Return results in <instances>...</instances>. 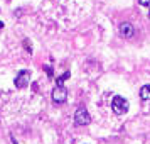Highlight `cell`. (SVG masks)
<instances>
[{
  "instance_id": "cell-1",
  "label": "cell",
  "mask_w": 150,
  "mask_h": 144,
  "mask_svg": "<svg viewBox=\"0 0 150 144\" xmlns=\"http://www.w3.org/2000/svg\"><path fill=\"white\" fill-rule=\"evenodd\" d=\"M128 100L125 98V97L122 95H115L113 97V100H111V109H113V112L115 114H118V115H122V114H127L128 112Z\"/></svg>"
},
{
  "instance_id": "cell-2",
  "label": "cell",
  "mask_w": 150,
  "mask_h": 144,
  "mask_svg": "<svg viewBox=\"0 0 150 144\" xmlns=\"http://www.w3.org/2000/svg\"><path fill=\"white\" fill-rule=\"evenodd\" d=\"M91 122V117H89L86 107H79L74 112V124L76 125H88Z\"/></svg>"
},
{
  "instance_id": "cell-3",
  "label": "cell",
  "mask_w": 150,
  "mask_h": 144,
  "mask_svg": "<svg viewBox=\"0 0 150 144\" xmlns=\"http://www.w3.org/2000/svg\"><path fill=\"white\" fill-rule=\"evenodd\" d=\"M29 78H30V71H27V69H22V71H19V75L15 76V87L17 88H25L29 85Z\"/></svg>"
},
{
  "instance_id": "cell-4",
  "label": "cell",
  "mask_w": 150,
  "mask_h": 144,
  "mask_svg": "<svg viewBox=\"0 0 150 144\" xmlns=\"http://www.w3.org/2000/svg\"><path fill=\"white\" fill-rule=\"evenodd\" d=\"M68 98V90L64 87H56L52 90V102L54 103H64Z\"/></svg>"
},
{
  "instance_id": "cell-5",
  "label": "cell",
  "mask_w": 150,
  "mask_h": 144,
  "mask_svg": "<svg viewBox=\"0 0 150 144\" xmlns=\"http://www.w3.org/2000/svg\"><path fill=\"white\" fill-rule=\"evenodd\" d=\"M118 31H120V36L125 37V39H130V37H133V34H135V29H133V26L130 22H122Z\"/></svg>"
},
{
  "instance_id": "cell-6",
  "label": "cell",
  "mask_w": 150,
  "mask_h": 144,
  "mask_svg": "<svg viewBox=\"0 0 150 144\" xmlns=\"http://www.w3.org/2000/svg\"><path fill=\"white\" fill-rule=\"evenodd\" d=\"M140 98L142 100H150V83L149 85H143L140 88Z\"/></svg>"
},
{
  "instance_id": "cell-7",
  "label": "cell",
  "mask_w": 150,
  "mask_h": 144,
  "mask_svg": "<svg viewBox=\"0 0 150 144\" xmlns=\"http://www.w3.org/2000/svg\"><path fill=\"white\" fill-rule=\"evenodd\" d=\"M69 76H71V73H69V71H66V73H62V75L59 76L57 80H56V83H57V87H62V85H64V82L68 80Z\"/></svg>"
},
{
  "instance_id": "cell-8",
  "label": "cell",
  "mask_w": 150,
  "mask_h": 144,
  "mask_svg": "<svg viewBox=\"0 0 150 144\" xmlns=\"http://www.w3.org/2000/svg\"><path fill=\"white\" fill-rule=\"evenodd\" d=\"M44 69H46V73H47L51 78H52V75H54V71H52V68L49 66V64H44Z\"/></svg>"
},
{
  "instance_id": "cell-9",
  "label": "cell",
  "mask_w": 150,
  "mask_h": 144,
  "mask_svg": "<svg viewBox=\"0 0 150 144\" xmlns=\"http://www.w3.org/2000/svg\"><path fill=\"white\" fill-rule=\"evenodd\" d=\"M24 44H25V48H27V51H29V53H32V48H30V42H29L27 39L24 41Z\"/></svg>"
},
{
  "instance_id": "cell-10",
  "label": "cell",
  "mask_w": 150,
  "mask_h": 144,
  "mask_svg": "<svg viewBox=\"0 0 150 144\" xmlns=\"http://www.w3.org/2000/svg\"><path fill=\"white\" fill-rule=\"evenodd\" d=\"M140 5H150V0H138Z\"/></svg>"
},
{
  "instance_id": "cell-11",
  "label": "cell",
  "mask_w": 150,
  "mask_h": 144,
  "mask_svg": "<svg viewBox=\"0 0 150 144\" xmlns=\"http://www.w3.org/2000/svg\"><path fill=\"white\" fill-rule=\"evenodd\" d=\"M2 27H4V22H0V29H2Z\"/></svg>"
},
{
  "instance_id": "cell-12",
  "label": "cell",
  "mask_w": 150,
  "mask_h": 144,
  "mask_svg": "<svg viewBox=\"0 0 150 144\" xmlns=\"http://www.w3.org/2000/svg\"><path fill=\"white\" fill-rule=\"evenodd\" d=\"M149 19H150V10H149Z\"/></svg>"
}]
</instances>
